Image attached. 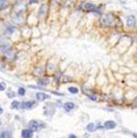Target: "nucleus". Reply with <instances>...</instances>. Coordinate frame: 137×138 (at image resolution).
<instances>
[{
  "label": "nucleus",
  "instance_id": "nucleus-1",
  "mask_svg": "<svg viewBox=\"0 0 137 138\" xmlns=\"http://www.w3.org/2000/svg\"><path fill=\"white\" fill-rule=\"evenodd\" d=\"M102 23L105 26H114L116 24V17L112 14H105L102 16Z\"/></svg>",
  "mask_w": 137,
  "mask_h": 138
},
{
  "label": "nucleus",
  "instance_id": "nucleus-2",
  "mask_svg": "<svg viewBox=\"0 0 137 138\" xmlns=\"http://www.w3.org/2000/svg\"><path fill=\"white\" fill-rule=\"evenodd\" d=\"M81 9L86 12H94L97 11V8L93 3H82L81 4Z\"/></svg>",
  "mask_w": 137,
  "mask_h": 138
},
{
  "label": "nucleus",
  "instance_id": "nucleus-3",
  "mask_svg": "<svg viewBox=\"0 0 137 138\" xmlns=\"http://www.w3.org/2000/svg\"><path fill=\"white\" fill-rule=\"evenodd\" d=\"M34 104H35V102H34V100H28V102L22 103L21 105H20V107H21L22 109H30V108H32V107L34 106Z\"/></svg>",
  "mask_w": 137,
  "mask_h": 138
},
{
  "label": "nucleus",
  "instance_id": "nucleus-4",
  "mask_svg": "<svg viewBox=\"0 0 137 138\" xmlns=\"http://www.w3.org/2000/svg\"><path fill=\"white\" fill-rule=\"evenodd\" d=\"M126 24L129 27H130V28H132V27L135 26L136 24V20H135V16H129V17H127V21H126Z\"/></svg>",
  "mask_w": 137,
  "mask_h": 138
},
{
  "label": "nucleus",
  "instance_id": "nucleus-5",
  "mask_svg": "<svg viewBox=\"0 0 137 138\" xmlns=\"http://www.w3.org/2000/svg\"><path fill=\"white\" fill-rule=\"evenodd\" d=\"M28 126H29V130H31L33 131V130H37L38 128H39V126H40V125H39V123H38L37 121L32 120V121L29 122Z\"/></svg>",
  "mask_w": 137,
  "mask_h": 138
},
{
  "label": "nucleus",
  "instance_id": "nucleus-6",
  "mask_svg": "<svg viewBox=\"0 0 137 138\" xmlns=\"http://www.w3.org/2000/svg\"><path fill=\"white\" fill-rule=\"evenodd\" d=\"M21 136L22 138H32L33 131L31 130H23L21 131Z\"/></svg>",
  "mask_w": 137,
  "mask_h": 138
},
{
  "label": "nucleus",
  "instance_id": "nucleus-7",
  "mask_svg": "<svg viewBox=\"0 0 137 138\" xmlns=\"http://www.w3.org/2000/svg\"><path fill=\"white\" fill-rule=\"evenodd\" d=\"M104 127L107 128V130H113V128L116 127V123L113 121H107L104 123Z\"/></svg>",
  "mask_w": 137,
  "mask_h": 138
},
{
  "label": "nucleus",
  "instance_id": "nucleus-8",
  "mask_svg": "<svg viewBox=\"0 0 137 138\" xmlns=\"http://www.w3.org/2000/svg\"><path fill=\"white\" fill-rule=\"evenodd\" d=\"M36 97H37L38 100H44V99H49V98H50L47 94H44V93H37Z\"/></svg>",
  "mask_w": 137,
  "mask_h": 138
},
{
  "label": "nucleus",
  "instance_id": "nucleus-9",
  "mask_svg": "<svg viewBox=\"0 0 137 138\" xmlns=\"http://www.w3.org/2000/svg\"><path fill=\"white\" fill-rule=\"evenodd\" d=\"M74 104L72 103H66L65 104H64V108H65V110L67 112H69V111H70L71 109H74Z\"/></svg>",
  "mask_w": 137,
  "mask_h": 138
},
{
  "label": "nucleus",
  "instance_id": "nucleus-10",
  "mask_svg": "<svg viewBox=\"0 0 137 138\" xmlns=\"http://www.w3.org/2000/svg\"><path fill=\"white\" fill-rule=\"evenodd\" d=\"M47 4H43V5L41 6V8H40L39 15H40V16H43V15H44L45 13H47Z\"/></svg>",
  "mask_w": 137,
  "mask_h": 138
},
{
  "label": "nucleus",
  "instance_id": "nucleus-11",
  "mask_svg": "<svg viewBox=\"0 0 137 138\" xmlns=\"http://www.w3.org/2000/svg\"><path fill=\"white\" fill-rule=\"evenodd\" d=\"M12 133L10 131H3L0 135V138H11Z\"/></svg>",
  "mask_w": 137,
  "mask_h": 138
},
{
  "label": "nucleus",
  "instance_id": "nucleus-12",
  "mask_svg": "<svg viewBox=\"0 0 137 138\" xmlns=\"http://www.w3.org/2000/svg\"><path fill=\"white\" fill-rule=\"evenodd\" d=\"M49 83V79L48 78H42V79H40V81H39V84H41V85H47Z\"/></svg>",
  "mask_w": 137,
  "mask_h": 138
},
{
  "label": "nucleus",
  "instance_id": "nucleus-13",
  "mask_svg": "<svg viewBox=\"0 0 137 138\" xmlns=\"http://www.w3.org/2000/svg\"><path fill=\"white\" fill-rule=\"evenodd\" d=\"M95 130H96V128H95V125L93 123H91V124H89L87 126V130L88 131H94Z\"/></svg>",
  "mask_w": 137,
  "mask_h": 138
},
{
  "label": "nucleus",
  "instance_id": "nucleus-14",
  "mask_svg": "<svg viewBox=\"0 0 137 138\" xmlns=\"http://www.w3.org/2000/svg\"><path fill=\"white\" fill-rule=\"evenodd\" d=\"M8 6V2H6V1H0V10H3V9H5L6 7Z\"/></svg>",
  "mask_w": 137,
  "mask_h": 138
},
{
  "label": "nucleus",
  "instance_id": "nucleus-15",
  "mask_svg": "<svg viewBox=\"0 0 137 138\" xmlns=\"http://www.w3.org/2000/svg\"><path fill=\"white\" fill-rule=\"evenodd\" d=\"M69 91L70 92L71 94H76L77 92H78V89L75 88V87H70V88H69Z\"/></svg>",
  "mask_w": 137,
  "mask_h": 138
},
{
  "label": "nucleus",
  "instance_id": "nucleus-16",
  "mask_svg": "<svg viewBox=\"0 0 137 138\" xmlns=\"http://www.w3.org/2000/svg\"><path fill=\"white\" fill-rule=\"evenodd\" d=\"M19 104H20V103L16 102V100H15V102H13L11 107H12V108H17V107H19Z\"/></svg>",
  "mask_w": 137,
  "mask_h": 138
},
{
  "label": "nucleus",
  "instance_id": "nucleus-17",
  "mask_svg": "<svg viewBox=\"0 0 137 138\" xmlns=\"http://www.w3.org/2000/svg\"><path fill=\"white\" fill-rule=\"evenodd\" d=\"M25 94V89L24 88H20L19 89V95L20 96H23Z\"/></svg>",
  "mask_w": 137,
  "mask_h": 138
},
{
  "label": "nucleus",
  "instance_id": "nucleus-18",
  "mask_svg": "<svg viewBox=\"0 0 137 138\" xmlns=\"http://www.w3.org/2000/svg\"><path fill=\"white\" fill-rule=\"evenodd\" d=\"M8 96H9V98H14L15 97V93L14 92H8Z\"/></svg>",
  "mask_w": 137,
  "mask_h": 138
},
{
  "label": "nucleus",
  "instance_id": "nucleus-19",
  "mask_svg": "<svg viewBox=\"0 0 137 138\" xmlns=\"http://www.w3.org/2000/svg\"><path fill=\"white\" fill-rule=\"evenodd\" d=\"M4 89H5L4 85L3 84H0V91H4Z\"/></svg>",
  "mask_w": 137,
  "mask_h": 138
},
{
  "label": "nucleus",
  "instance_id": "nucleus-20",
  "mask_svg": "<svg viewBox=\"0 0 137 138\" xmlns=\"http://www.w3.org/2000/svg\"><path fill=\"white\" fill-rule=\"evenodd\" d=\"M69 138H76V136H75V135H74V134H71V135H70V136H69Z\"/></svg>",
  "mask_w": 137,
  "mask_h": 138
},
{
  "label": "nucleus",
  "instance_id": "nucleus-21",
  "mask_svg": "<svg viewBox=\"0 0 137 138\" xmlns=\"http://www.w3.org/2000/svg\"><path fill=\"white\" fill-rule=\"evenodd\" d=\"M3 113V109L1 108V107H0V114H2Z\"/></svg>",
  "mask_w": 137,
  "mask_h": 138
},
{
  "label": "nucleus",
  "instance_id": "nucleus-22",
  "mask_svg": "<svg viewBox=\"0 0 137 138\" xmlns=\"http://www.w3.org/2000/svg\"><path fill=\"white\" fill-rule=\"evenodd\" d=\"M133 136H134V138H137V133H133Z\"/></svg>",
  "mask_w": 137,
  "mask_h": 138
}]
</instances>
